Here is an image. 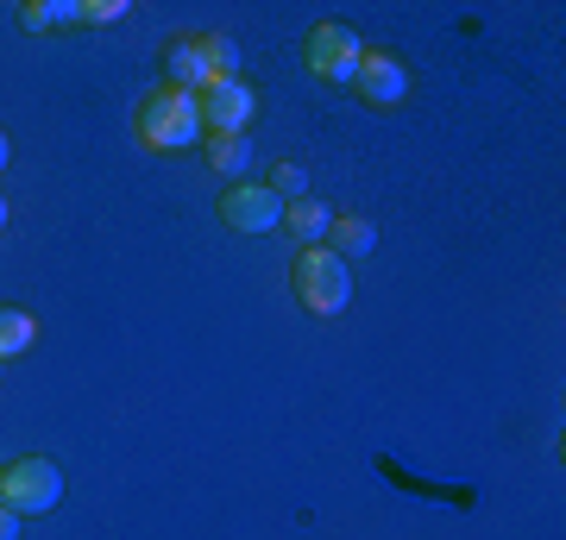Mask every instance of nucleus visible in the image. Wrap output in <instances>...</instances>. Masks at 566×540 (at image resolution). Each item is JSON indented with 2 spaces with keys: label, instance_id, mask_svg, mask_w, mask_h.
<instances>
[{
  "label": "nucleus",
  "instance_id": "obj_1",
  "mask_svg": "<svg viewBox=\"0 0 566 540\" xmlns=\"http://www.w3.org/2000/svg\"><path fill=\"white\" fill-rule=\"evenodd\" d=\"M133 139L145 151H196L202 145V107L196 95H182V88H145L139 107H133Z\"/></svg>",
  "mask_w": 566,
  "mask_h": 540
},
{
  "label": "nucleus",
  "instance_id": "obj_2",
  "mask_svg": "<svg viewBox=\"0 0 566 540\" xmlns=\"http://www.w3.org/2000/svg\"><path fill=\"white\" fill-rule=\"evenodd\" d=\"M290 289H296V301H303L308 315H346V301H353V271H346V258H334L327 245H303L296 252V264H290Z\"/></svg>",
  "mask_w": 566,
  "mask_h": 540
},
{
  "label": "nucleus",
  "instance_id": "obj_3",
  "mask_svg": "<svg viewBox=\"0 0 566 540\" xmlns=\"http://www.w3.org/2000/svg\"><path fill=\"white\" fill-rule=\"evenodd\" d=\"M0 502L13 509V516H51L63 502V472L44 453H25V459L0 465Z\"/></svg>",
  "mask_w": 566,
  "mask_h": 540
},
{
  "label": "nucleus",
  "instance_id": "obj_4",
  "mask_svg": "<svg viewBox=\"0 0 566 540\" xmlns=\"http://www.w3.org/2000/svg\"><path fill=\"white\" fill-rule=\"evenodd\" d=\"M359 57H365V44L359 32L346 20H322V25H308V39H303V63H308V76H322V82H340V88H353V76H359Z\"/></svg>",
  "mask_w": 566,
  "mask_h": 540
},
{
  "label": "nucleus",
  "instance_id": "obj_5",
  "mask_svg": "<svg viewBox=\"0 0 566 540\" xmlns=\"http://www.w3.org/2000/svg\"><path fill=\"white\" fill-rule=\"evenodd\" d=\"M221 221L233 226V233H245V240H259V233H277L283 226V201L264 189V177H240L221 189Z\"/></svg>",
  "mask_w": 566,
  "mask_h": 540
},
{
  "label": "nucleus",
  "instance_id": "obj_6",
  "mask_svg": "<svg viewBox=\"0 0 566 540\" xmlns=\"http://www.w3.org/2000/svg\"><path fill=\"white\" fill-rule=\"evenodd\" d=\"M196 107H202V133H245V126L259 120V88L245 76L208 82L202 95H196Z\"/></svg>",
  "mask_w": 566,
  "mask_h": 540
},
{
  "label": "nucleus",
  "instance_id": "obj_7",
  "mask_svg": "<svg viewBox=\"0 0 566 540\" xmlns=\"http://www.w3.org/2000/svg\"><path fill=\"white\" fill-rule=\"evenodd\" d=\"M353 95H359L365 107H403V100H409L403 57H390V51H365L359 76H353Z\"/></svg>",
  "mask_w": 566,
  "mask_h": 540
},
{
  "label": "nucleus",
  "instance_id": "obj_8",
  "mask_svg": "<svg viewBox=\"0 0 566 540\" xmlns=\"http://www.w3.org/2000/svg\"><path fill=\"white\" fill-rule=\"evenodd\" d=\"M208 57H202V32H177L164 44V88H182V95H202L208 88Z\"/></svg>",
  "mask_w": 566,
  "mask_h": 540
},
{
  "label": "nucleus",
  "instance_id": "obj_9",
  "mask_svg": "<svg viewBox=\"0 0 566 540\" xmlns=\"http://www.w3.org/2000/svg\"><path fill=\"white\" fill-rule=\"evenodd\" d=\"M327 252L334 258H371L378 252V226L365 221V214H334V226H327Z\"/></svg>",
  "mask_w": 566,
  "mask_h": 540
},
{
  "label": "nucleus",
  "instance_id": "obj_10",
  "mask_svg": "<svg viewBox=\"0 0 566 540\" xmlns=\"http://www.w3.org/2000/svg\"><path fill=\"white\" fill-rule=\"evenodd\" d=\"M202 158H208L214 177L240 182L245 177V158H252V139H245V133H202Z\"/></svg>",
  "mask_w": 566,
  "mask_h": 540
},
{
  "label": "nucleus",
  "instance_id": "obj_11",
  "mask_svg": "<svg viewBox=\"0 0 566 540\" xmlns=\"http://www.w3.org/2000/svg\"><path fill=\"white\" fill-rule=\"evenodd\" d=\"M283 226L296 233L303 245H322L327 240V226H334V214H327L315 195H303V201H283Z\"/></svg>",
  "mask_w": 566,
  "mask_h": 540
},
{
  "label": "nucleus",
  "instance_id": "obj_12",
  "mask_svg": "<svg viewBox=\"0 0 566 540\" xmlns=\"http://www.w3.org/2000/svg\"><path fill=\"white\" fill-rule=\"evenodd\" d=\"M32 340H39V320L25 315V308H7V301H0V364L32 352Z\"/></svg>",
  "mask_w": 566,
  "mask_h": 540
},
{
  "label": "nucleus",
  "instance_id": "obj_13",
  "mask_svg": "<svg viewBox=\"0 0 566 540\" xmlns=\"http://www.w3.org/2000/svg\"><path fill=\"white\" fill-rule=\"evenodd\" d=\"M264 189H271L277 201H303L308 195V170L296 158H277L271 170H264Z\"/></svg>",
  "mask_w": 566,
  "mask_h": 540
},
{
  "label": "nucleus",
  "instance_id": "obj_14",
  "mask_svg": "<svg viewBox=\"0 0 566 540\" xmlns=\"http://www.w3.org/2000/svg\"><path fill=\"white\" fill-rule=\"evenodd\" d=\"M202 57H208V76L214 82L240 76V44L227 39V32H202Z\"/></svg>",
  "mask_w": 566,
  "mask_h": 540
},
{
  "label": "nucleus",
  "instance_id": "obj_15",
  "mask_svg": "<svg viewBox=\"0 0 566 540\" xmlns=\"http://www.w3.org/2000/svg\"><path fill=\"white\" fill-rule=\"evenodd\" d=\"M126 0H82V25H120Z\"/></svg>",
  "mask_w": 566,
  "mask_h": 540
},
{
  "label": "nucleus",
  "instance_id": "obj_16",
  "mask_svg": "<svg viewBox=\"0 0 566 540\" xmlns=\"http://www.w3.org/2000/svg\"><path fill=\"white\" fill-rule=\"evenodd\" d=\"M20 25H25V32H51V0H25Z\"/></svg>",
  "mask_w": 566,
  "mask_h": 540
},
{
  "label": "nucleus",
  "instance_id": "obj_17",
  "mask_svg": "<svg viewBox=\"0 0 566 540\" xmlns=\"http://www.w3.org/2000/svg\"><path fill=\"white\" fill-rule=\"evenodd\" d=\"M57 25H82V0H51V32Z\"/></svg>",
  "mask_w": 566,
  "mask_h": 540
},
{
  "label": "nucleus",
  "instance_id": "obj_18",
  "mask_svg": "<svg viewBox=\"0 0 566 540\" xmlns=\"http://www.w3.org/2000/svg\"><path fill=\"white\" fill-rule=\"evenodd\" d=\"M0 540H20V516H13L7 502H0Z\"/></svg>",
  "mask_w": 566,
  "mask_h": 540
},
{
  "label": "nucleus",
  "instance_id": "obj_19",
  "mask_svg": "<svg viewBox=\"0 0 566 540\" xmlns=\"http://www.w3.org/2000/svg\"><path fill=\"white\" fill-rule=\"evenodd\" d=\"M7 158H13V139H7V133H0V170H7Z\"/></svg>",
  "mask_w": 566,
  "mask_h": 540
},
{
  "label": "nucleus",
  "instance_id": "obj_20",
  "mask_svg": "<svg viewBox=\"0 0 566 540\" xmlns=\"http://www.w3.org/2000/svg\"><path fill=\"white\" fill-rule=\"evenodd\" d=\"M7 221H13V208H7V195H0V233H7Z\"/></svg>",
  "mask_w": 566,
  "mask_h": 540
}]
</instances>
